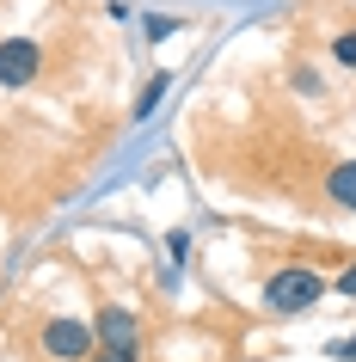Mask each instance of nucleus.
Segmentation results:
<instances>
[{"mask_svg": "<svg viewBox=\"0 0 356 362\" xmlns=\"http://www.w3.org/2000/svg\"><path fill=\"white\" fill-rule=\"evenodd\" d=\"M332 288L344 295V301H356V264H344V270H338V283H332Z\"/></svg>", "mask_w": 356, "mask_h": 362, "instance_id": "nucleus-8", "label": "nucleus"}, {"mask_svg": "<svg viewBox=\"0 0 356 362\" xmlns=\"http://www.w3.org/2000/svg\"><path fill=\"white\" fill-rule=\"evenodd\" d=\"M332 356H338V362H356V338H338V344H332Z\"/></svg>", "mask_w": 356, "mask_h": 362, "instance_id": "nucleus-11", "label": "nucleus"}, {"mask_svg": "<svg viewBox=\"0 0 356 362\" xmlns=\"http://www.w3.org/2000/svg\"><path fill=\"white\" fill-rule=\"evenodd\" d=\"M332 62L356 74V31H338V37H332Z\"/></svg>", "mask_w": 356, "mask_h": 362, "instance_id": "nucleus-7", "label": "nucleus"}, {"mask_svg": "<svg viewBox=\"0 0 356 362\" xmlns=\"http://www.w3.org/2000/svg\"><path fill=\"white\" fill-rule=\"evenodd\" d=\"M98 350H142V320H135L130 307H98Z\"/></svg>", "mask_w": 356, "mask_h": 362, "instance_id": "nucleus-4", "label": "nucleus"}, {"mask_svg": "<svg viewBox=\"0 0 356 362\" xmlns=\"http://www.w3.org/2000/svg\"><path fill=\"white\" fill-rule=\"evenodd\" d=\"M38 74H43V49L31 37H6L0 43V86L19 93V86H31Z\"/></svg>", "mask_w": 356, "mask_h": 362, "instance_id": "nucleus-3", "label": "nucleus"}, {"mask_svg": "<svg viewBox=\"0 0 356 362\" xmlns=\"http://www.w3.org/2000/svg\"><path fill=\"white\" fill-rule=\"evenodd\" d=\"M38 344L50 362H93L98 356V332L86 320H43Z\"/></svg>", "mask_w": 356, "mask_h": 362, "instance_id": "nucleus-2", "label": "nucleus"}, {"mask_svg": "<svg viewBox=\"0 0 356 362\" xmlns=\"http://www.w3.org/2000/svg\"><path fill=\"white\" fill-rule=\"evenodd\" d=\"M93 362H142V350H98Z\"/></svg>", "mask_w": 356, "mask_h": 362, "instance_id": "nucleus-10", "label": "nucleus"}, {"mask_svg": "<svg viewBox=\"0 0 356 362\" xmlns=\"http://www.w3.org/2000/svg\"><path fill=\"white\" fill-rule=\"evenodd\" d=\"M166 93H172V74H166V68H160V74H154L148 86L135 93V117H154V111H160V98H166Z\"/></svg>", "mask_w": 356, "mask_h": 362, "instance_id": "nucleus-6", "label": "nucleus"}, {"mask_svg": "<svg viewBox=\"0 0 356 362\" xmlns=\"http://www.w3.org/2000/svg\"><path fill=\"white\" fill-rule=\"evenodd\" d=\"M319 295H326V276L314 264H282L264 276V313H277V320H295V313L319 307Z\"/></svg>", "mask_w": 356, "mask_h": 362, "instance_id": "nucleus-1", "label": "nucleus"}, {"mask_svg": "<svg viewBox=\"0 0 356 362\" xmlns=\"http://www.w3.org/2000/svg\"><path fill=\"white\" fill-rule=\"evenodd\" d=\"M172 31H178V19H160V13L148 19V37H154V43H160V37H172Z\"/></svg>", "mask_w": 356, "mask_h": 362, "instance_id": "nucleus-9", "label": "nucleus"}, {"mask_svg": "<svg viewBox=\"0 0 356 362\" xmlns=\"http://www.w3.org/2000/svg\"><path fill=\"white\" fill-rule=\"evenodd\" d=\"M326 203L338 215H356V160H332V172H326Z\"/></svg>", "mask_w": 356, "mask_h": 362, "instance_id": "nucleus-5", "label": "nucleus"}]
</instances>
